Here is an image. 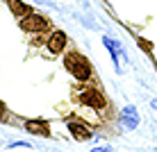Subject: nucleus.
Returning a JSON list of instances; mask_svg holds the SVG:
<instances>
[{
  "instance_id": "4468645a",
  "label": "nucleus",
  "mask_w": 157,
  "mask_h": 152,
  "mask_svg": "<svg viewBox=\"0 0 157 152\" xmlns=\"http://www.w3.org/2000/svg\"><path fill=\"white\" fill-rule=\"evenodd\" d=\"M2 113H5V102L0 100V116H2Z\"/></svg>"
},
{
  "instance_id": "6e6552de",
  "label": "nucleus",
  "mask_w": 157,
  "mask_h": 152,
  "mask_svg": "<svg viewBox=\"0 0 157 152\" xmlns=\"http://www.w3.org/2000/svg\"><path fill=\"white\" fill-rule=\"evenodd\" d=\"M9 7V12H12L14 16H18V18H23V16H28L30 12H34V9L30 7V5H25L23 0H5Z\"/></svg>"
},
{
  "instance_id": "ddd939ff",
  "label": "nucleus",
  "mask_w": 157,
  "mask_h": 152,
  "mask_svg": "<svg viewBox=\"0 0 157 152\" xmlns=\"http://www.w3.org/2000/svg\"><path fill=\"white\" fill-rule=\"evenodd\" d=\"M150 107H153V109L157 111V98H155V100H150Z\"/></svg>"
},
{
  "instance_id": "0eeeda50",
  "label": "nucleus",
  "mask_w": 157,
  "mask_h": 152,
  "mask_svg": "<svg viewBox=\"0 0 157 152\" xmlns=\"http://www.w3.org/2000/svg\"><path fill=\"white\" fill-rule=\"evenodd\" d=\"M121 125L125 129H137L139 127V111L134 109V105H125L121 111Z\"/></svg>"
},
{
  "instance_id": "9b49d317",
  "label": "nucleus",
  "mask_w": 157,
  "mask_h": 152,
  "mask_svg": "<svg viewBox=\"0 0 157 152\" xmlns=\"http://www.w3.org/2000/svg\"><path fill=\"white\" fill-rule=\"evenodd\" d=\"M9 148H32V143H28V141H14V143H9Z\"/></svg>"
},
{
  "instance_id": "9d476101",
  "label": "nucleus",
  "mask_w": 157,
  "mask_h": 152,
  "mask_svg": "<svg viewBox=\"0 0 157 152\" xmlns=\"http://www.w3.org/2000/svg\"><path fill=\"white\" fill-rule=\"evenodd\" d=\"M137 43L141 46V50H144V52H148V55L153 52V43H150V41H146V39H141V36H139V39H137Z\"/></svg>"
},
{
  "instance_id": "f03ea898",
  "label": "nucleus",
  "mask_w": 157,
  "mask_h": 152,
  "mask_svg": "<svg viewBox=\"0 0 157 152\" xmlns=\"http://www.w3.org/2000/svg\"><path fill=\"white\" fill-rule=\"evenodd\" d=\"M18 28L23 32H30V34H39V32H46L50 28V20L39 12H30L28 16H23L18 20Z\"/></svg>"
},
{
  "instance_id": "39448f33",
  "label": "nucleus",
  "mask_w": 157,
  "mask_h": 152,
  "mask_svg": "<svg viewBox=\"0 0 157 152\" xmlns=\"http://www.w3.org/2000/svg\"><path fill=\"white\" fill-rule=\"evenodd\" d=\"M66 43H68L66 32H64V30H55V32H50V36H48L46 48L52 52V55H59V52H62L64 48H66Z\"/></svg>"
},
{
  "instance_id": "f8f14e48",
  "label": "nucleus",
  "mask_w": 157,
  "mask_h": 152,
  "mask_svg": "<svg viewBox=\"0 0 157 152\" xmlns=\"http://www.w3.org/2000/svg\"><path fill=\"white\" fill-rule=\"evenodd\" d=\"M91 152H114V150H112V148H107V145H105V148H94Z\"/></svg>"
},
{
  "instance_id": "1a4fd4ad",
  "label": "nucleus",
  "mask_w": 157,
  "mask_h": 152,
  "mask_svg": "<svg viewBox=\"0 0 157 152\" xmlns=\"http://www.w3.org/2000/svg\"><path fill=\"white\" fill-rule=\"evenodd\" d=\"M25 129H28L30 134L50 136V127H48V120H28V123H25Z\"/></svg>"
},
{
  "instance_id": "423d86ee",
  "label": "nucleus",
  "mask_w": 157,
  "mask_h": 152,
  "mask_svg": "<svg viewBox=\"0 0 157 152\" xmlns=\"http://www.w3.org/2000/svg\"><path fill=\"white\" fill-rule=\"evenodd\" d=\"M66 127H68V132L73 134L75 141H91V139H94V132H91L84 123H78V120H73V118H68Z\"/></svg>"
},
{
  "instance_id": "f257e3e1",
  "label": "nucleus",
  "mask_w": 157,
  "mask_h": 152,
  "mask_svg": "<svg viewBox=\"0 0 157 152\" xmlns=\"http://www.w3.org/2000/svg\"><path fill=\"white\" fill-rule=\"evenodd\" d=\"M64 66H66V70L78 80V82H89L91 75H94L89 59L84 55H80V52H68V55L64 57Z\"/></svg>"
},
{
  "instance_id": "2eb2a0df",
  "label": "nucleus",
  "mask_w": 157,
  "mask_h": 152,
  "mask_svg": "<svg viewBox=\"0 0 157 152\" xmlns=\"http://www.w3.org/2000/svg\"><path fill=\"white\" fill-rule=\"evenodd\" d=\"M36 2H46V0H36Z\"/></svg>"
},
{
  "instance_id": "7ed1b4c3",
  "label": "nucleus",
  "mask_w": 157,
  "mask_h": 152,
  "mask_svg": "<svg viewBox=\"0 0 157 152\" xmlns=\"http://www.w3.org/2000/svg\"><path fill=\"white\" fill-rule=\"evenodd\" d=\"M78 100L82 102V105L91 107V109H96V111H102V109H107V98L102 95L98 89H84V91H80Z\"/></svg>"
},
{
  "instance_id": "20e7f679",
  "label": "nucleus",
  "mask_w": 157,
  "mask_h": 152,
  "mask_svg": "<svg viewBox=\"0 0 157 152\" xmlns=\"http://www.w3.org/2000/svg\"><path fill=\"white\" fill-rule=\"evenodd\" d=\"M102 46L107 48V52H109L112 61H114V68L116 73H121V57L125 59V50H123V46L118 41H114L112 36H102Z\"/></svg>"
}]
</instances>
